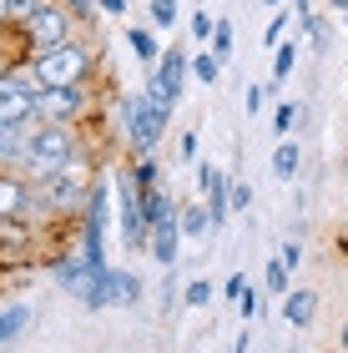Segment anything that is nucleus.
<instances>
[{
    "mask_svg": "<svg viewBox=\"0 0 348 353\" xmlns=\"http://www.w3.org/2000/svg\"><path fill=\"white\" fill-rule=\"evenodd\" d=\"M71 162H76V137H71V126L36 121V132H30L25 152H21V167L36 176V182H51V176H61Z\"/></svg>",
    "mask_w": 348,
    "mask_h": 353,
    "instance_id": "1",
    "label": "nucleus"
},
{
    "mask_svg": "<svg viewBox=\"0 0 348 353\" xmlns=\"http://www.w3.org/2000/svg\"><path fill=\"white\" fill-rule=\"evenodd\" d=\"M30 76H36V86H81L91 76V51L86 46H51V51H41L30 61Z\"/></svg>",
    "mask_w": 348,
    "mask_h": 353,
    "instance_id": "2",
    "label": "nucleus"
},
{
    "mask_svg": "<svg viewBox=\"0 0 348 353\" xmlns=\"http://www.w3.org/2000/svg\"><path fill=\"white\" fill-rule=\"evenodd\" d=\"M167 117H172V111H167V106H156L147 91L132 96V101L121 106L126 141H132V152H136V157H152V152H156V141H162V132H167Z\"/></svg>",
    "mask_w": 348,
    "mask_h": 353,
    "instance_id": "3",
    "label": "nucleus"
},
{
    "mask_svg": "<svg viewBox=\"0 0 348 353\" xmlns=\"http://www.w3.org/2000/svg\"><path fill=\"white\" fill-rule=\"evenodd\" d=\"M187 71H192V56L182 51L177 41H172V51H162V61L152 66V76H147V96L156 106H177L182 101V86H187Z\"/></svg>",
    "mask_w": 348,
    "mask_h": 353,
    "instance_id": "4",
    "label": "nucleus"
},
{
    "mask_svg": "<svg viewBox=\"0 0 348 353\" xmlns=\"http://www.w3.org/2000/svg\"><path fill=\"white\" fill-rule=\"evenodd\" d=\"M71 26H76V15L66 6H56V0H45V6L21 26V36L30 41V51L41 56V51H51V46H66L71 41Z\"/></svg>",
    "mask_w": 348,
    "mask_h": 353,
    "instance_id": "5",
    "label": "nucleus"
},
{
    "mask_svg": "<svg viewBox=\"0 0 348 353\" xmlns=\"http://www.w3.org/2000/svg\"><path fill=\"white\" fill-rule=\"evenodd\" d=\"M81 106H86L81 86H36V111H30V117L51 121V126H71L81 117Z\"/></svg>",
    "mask_w": 348,
    "mask_h": 353,
    "instance_id": "6",
    "label": "nucleus"
},
{
    "mask_svg": "<svg viewBox=\"0 0 348 353\" xmlns=\"http://www.w3.org/2000/svg\"><path fill=\"white\" fill-rule=\"evenodd\" d=\"M116 197H121V237H126V248L132 252L152 248V222H147V212H141V192L132 182V172L116 182Z\"/></svg>",
    "mask_w": 348,
    "mask_h": 353,
    "instance_id": "7",
    "label": "nucleus"
},
{
    "mask_svg": "<svg viewBox=\"0 0 348 353\" xmlns=\"http://www.w3.org/2000/svg\"><path fill=\"white\" fill-rule=\"evenodd\" d=\"M36 111V76L0 71V121H30Z\"/></svg>",
    "mask_w": 348,
    "mask_h": 353,
    "instance_id": "8",
    "label": "nucleus"
},
{
    "mask_svg": "<svg viewBox=\"0 0 348 353\" xmlns=\"http://www.w3.org/2000/svg\"><path fill=\"white\" fill-rule=\"evenodd\" d=\"M197 187H202V202L212 207V232L227 222V212H232V176L223 172V167H212V162H202L197 167Z\"/></svg>",
    "mask_w": 348,
    "mask_h": 353,
    "instance_id": "9",
    "label": "nucleus"
},
{
    "mask_svg": "<svg viewBox=\"0 0 348 353\" xmlns=\"http://www.w3.org/2000/svg\"><path fill=\"white\" fill-rule=\"evenodd\" d=\"M86 303V308H112V303L121 298V283H116V268H106V272H91V283L76 293Z\"/></svg>",
    "mask_w": 348,
    "mask_h": 353,
    "instance_id": "10",
    "label": "nucleus"
},
{
    "mask_svg": "<svg viewBox=\"0 0 348 353\" xmlns=\"http://www.w3.org/2000/svg\"><path fill=\"white\" fill-rule=\"evenodd\" d=\"M313 313H318V293H313V288H288V293H283V318H288L293 328H308Z\"/></svg>",
    "mask_w": 348,
    "mask_h": 353,
    "instance_id": "11",
    "label": "nucleus"
},
{
    "mask_svg": "<svg viewBox=\"0 0 348 353\" xmlns=\"http://www.w3.org/2000/svg\"><path fill=\"white\" fill-rule=\"evenodd\" d=\"M152 258L162 268H177V252H182V222H162V228H152Z\"/></svg>",
    "mask_w": 348,
    "mask_h": 353,
    "instance_id": "12",
    "label": "nucleus"
},
{
    "mask_svg": "<svg viewBox=\"0 0 348 353\" xmlns=\"http://www.w3.org/2000/svg\"><path fill=\"white\" fill-rule=\"evenodd\" d=\"M30 132H36V117L30 121H0V162H21Z\"/></svg>",
    "mask_w": 348,
    "mask_h": 353,
    "instance_id": "13",
    "label": "nucleus"
},
{
    "mask_svg": "<svg viewBox=\"0 0 348 353\" xmlns=\"http://www.w3.org/2000/svg\"><path fill=\"white\" fill-rule=\"evenodd\" d=\"M141 212H147L152 228H162V222H177V202H172L162 187H147L141 192Z\"/></svg>",
    "mask_w": 348,
    "mask_h": 353,
    "instance_id": "14",
    "label": "nucleus"
},
{
    "mask_svg": "<svg viewBox=\"0 0 348 353\" xmlns=\"http://www.w3.org/2000/svg\"><path fill=\"white\" fill-rule=\"evenodd\" d=\"M126 46H132V56L141 66H156V61H162V46H156V36L147 26H126Z\"/></svg>",
    "mask_w": 348,
    "mask_h": 353,
    "instance_id": "15",
    "label": "nucleus"
},
{
    "mask_svg": "<svg viewBox=\"0 0 348 353\" xmlns=\"http://www.w3.org/2000/svg\"><path fill=\"white\" fill-rule=\"evenodd\" d=\"M177 222H182L187 237H207L212 232V207L207 202H187V207H177Z\"/></svg>",
    "mask_w": 348,
    "mask_h": 353,
    "instance_id": "16",
    "label": "nucleus"
},
{
    "mask_svg": "<svg viewBox=\"0 0 348 353\" xmlns=\"http://www.w3.org/2000/svg\"><path fill=\"white\" fill-rule=\"evenodd\" d=\"M223 66H227V61L217 56V51H197V56H192V76H197L202 86H217V81H223Z\"/></svg>",
    "mask_w": 348,
    "mask_h": 353,
    "instance_id": "17",
    "label": "nucleus"
},
{
    "mask_svg": "<svg viewBox=\"0 0 348 353\" xmlns=\"http://www.w3.org/2000/svg\"><path fill=\"white\" fill-rule=\"evenodd\" d=\"M293 66H298V41H283V46H273V86H283L293 76Z\"/></svg>",
    "mask_w": 348,
    "mask_h": 353,
    "instance_id": "18",
    "label": "nucleus"
},
{
    "mask_svg": "<svg viewBox=\"0 0 348 353\" xmlns=\"http://www.w3.org/2000/svg\"><path fill=\"white\" fill-rule=\"evenodd\" d=\"M147 15H152L156 30H172L177 15H182V0H147Z\"/></svg>",
    "mask_w": 348,
    "mask_h": 353,
    "instance_id": "19",
    "label": "nucleus"
},
{
    "mask_svg": "<svg viewBox=\"0 0 348 353\" xmlns=\"http://www.w3.org/2000/svg\"><path fill=\"white\" fill-rule=\"evenodd\" d=\"M298 162H303V152H298V147H293V141H288V137H283V141H278V152H273V172L283 176V182H288V176L298 172Z\"/></svg>",
    "mask_w": 348,
    "mask_h": 353,
    "instance_id": "20",
    "label": "nucleus"
},
{
    "mask_svg": "<svg viewBox=\"0 0 348 353\" xmlns=\"http://www.w3.org/2000/svg\"><path fill=\"white\" fill-rule=\"evenodd\" d=\"M25 202H30V187L10 182V176H0V212H21Z\"/></svg>",
    "mask_w": 348,
    "mask_h": 353,
    "instance_id": "21",
    "label": "nucleus"
},
{
    "mask_svg": "<svg viewBox=\"0 0 348 353\" xmlns=\"http://www.w3.org/2000/svg\"><path fill=\"white\" fill-rule=\"evenodd\" d=\"M288 26H298V15H293V6H283V10L273 15V21H267L263 41H267V46H283V41H288Z\"/></svg>",
    "mask_w": 348,
    "mask_h": 353,
    "instance_id": "22",
    "label": "nucleus"
},
{
    "mask_svg": "<svg viewBox=\"0 0 348 353\" xmlns=\"http://www.w3.org/2000/svg\"><path fill=\"white\" fill-rule=\"evenodd\" d=\"M288 263H283V258H273V263H267L263 268V288H267V293H288Z\"/></svg>",
    "mask_w": 348,
    "mask_h": 353,
    "instance_id": "23",
    "label": "nucleus"
},
{
    "mask_svg": "<svg viewBox=\"0 0 348 353\" xmlns=\"http://www.w3.org/2000/svg\"><path fill=\"white\" fill-rule=\"evenodd\" d=\"M132 182H136V192H147V187H156V182H162V167H156L152 157H136V167H132Z\"/></svg>",
    "mask_w": 348,
    "mask_h": 353,
    "instance_id": "24",
    "label": "nucleus"
},
{
    "mask_svg": "<svg viewBox=\"0 0 348 353\" xmlns=\"http://www.w3.org/2000/svg\"><path fill=\"white\" fill-rule=\"evenodd\" d=\"M263 298H267V288L247 283V288H243V298H237V313H243V318H258V313H263Z\"/></svg>",
    "mask_w": 348,
    "mask_h": 353,
    "instance_id": "25",
    "label": "nucleus"
},
{
    "mask_svg": "<svg viewBox=\"0 0 348 353\" xmlns=\"http://www.w3.org/2000/svg\"><path fill=\"white\" fill-rule=\"evenodd\" d=\"M25 328V308H0V343H10Z\"/></svg>",
    "mask_w": 348,
    "mask_h": 353,
    "instance_id": "26",
    "label": "nucleus"
},
{
    "mask_svg": "<svg viewBox=\"0 0 348 353\" xmlns=\"http://www.w3.org/2000/svg\"><path fill=\"white\" fill-rule=\"evenodd\" d=\"M182 303H187V308H207V303H212V283H207V278L187 283V293H182Z\"/></svg>",
    "mask_w": 348,
    "mask_h": 353,
    "instance_id": "27",
    "label": "nucleus"
},
{
    "mask_svg": "<svg viewBox=\"0 0 348 353\" xmlns=\"http://www.w3.org/2000/svg\"><path fill=\"white\" fill-rule=\"evenodd\" d=\"M293 121H298V101H278V111H273V132H278V137H288V132H293Z\"/></svg>",
    "mask_w": 348,
    "mask_h": 353,
    "instance_id": "28",
    "label": "nucleus"
},
{
    "mask_svg": "<svg viewBox=\"0 0 348 353\" xmlns=\"http://www.w3.org/2000/svg\"><path fill=\"white\" fill-rule=\"evenodd\" d=\"M212 51L223 56V61L232 56V21H217V30H212Z\"/></svg>",
    "mask_w": 348,
    "mask_h": 353,
    "instance_id": "29",
    "label": "nucleus"
},
{
    "mask_svg": "<svg viewBox=\"0 0 348 353\" xmlns=\"http://www.w3.org/2000/svg\"><path fill=\"white\" fill-rule=\"evenodd\" d=\"M41 6H45V0H10V26H25Z\"/></svg>",
    "mask_w": 348,
    "mask_h": 353,
    "instance_id": "30",
    "label": "nucleus"
},
{
    "mask_svg": "<svg viewBox=\"0 0 348 353\" xmlns=\"http://www.w3.org/2000/svg\"><path fill=\"white\" fill-rule=\"evenodd\" d=\"M187 30H192L197 41H212V30H217V21H212L207 10H197V15H192V26H187Z\"/></svg>",
    "mask_w": 348,
    "mask_h": 353,
    "instance_id": "31",
    "label": "nucleus"
},
{
    "mask_svg": "<svg viewBox=\"0 0 348 353\" xmlns=\"http://www.w3.org/2000/svg\"><path fill=\"white\" fill-rule=\"evenodd\" d=\"M243 101H247V111H252V117H258V111H263V101H267V86L247 81V96H243Z\"/></svg>",
    "mask_w": 348,
    "mask_h": 353,
    "instance_id": "32",
    "label": "nucleus"
},
{
    "mask_svg": "<svg viewBox=\"0 0 348 353\" xmlns=\"http://www.w3.org/2000/svg\"><path fill=\"white\" fill-rule=\"evenodd\" d=\"M252 207V187L247 182H232V212H247Z\"/></svg>",
    "mask_w": 348,
    "mask_h": 353,
    "instance_id": "33",
    "label": "nucleus"
},
{
    "mask_svg": "<svg viewBox=\"0 0 348 353\" xmlns=\"http://www.w3.org/2000/svg\"><path fill=\"white\" fill-rule=\"evenodd\" d=\"M177 157H182V162H192V157H197V132H182L177 137Z\"/></svg>",
    "mask_w": 348,
    "mask_h": 353,
    "instance_id": "34",
    "label": "nucleus"
},
{
    "mask_svg": "<svg viewBox=\"0 0 348 353\" xmlns=\"http://www.w3.org/2000/svg\"><path fill=\"white\" fill-rule=\"evenodd\" d=\"M243 288H247V272H232L227 288H223V298H227V303H237V298H243Z\"/></svg>",
    "mask_w": 348,
    "mask_h": 353,
    "instance_id": "35",
    "label": "nucleus"
},
{
    "mask_svg": "<svg viewBox=\"0 0 348 353\" xmlns=\"http://www.w3.org/2000/svg\"><path fill=\"white\" fill-rule=\"evenodd\" d=\"M278 258H283V263H288V268H298V263H303V248H298V243H293V237H288V243H283V252H278Z\"/></svg>",
    "mask_w": 348,
    "mask_h": 353,
    "instance_id": "36",
    "label": "nucleus"
},
{
    "mask_svg": "<svg viewBox=\"0 0 348 353\" xmlns=\"http://www.w3.org/2000/svg\"><path fill=\"white\" fill-rule=\"evenodd\" d=\"M288 6H293V15H298V26H303L308 15H313V6H308V0H288ZM298 26H293V30H298Z\"/></svg>",
    "mask_w": 348,
    "mask_h": 353,
    "instance_id": "37",
    "label": "nucleus"
},
{
    "mask_svg": "<svg viewBox=\"0 0 348 353\" xmlns=\"http://www.w3.org/2000/svg\"><path fill=\"white\" fill-rule=\"evenodd\" d=\"M96 6H101L106 15H126V0H96Z\"/></svg>",
    "mask_w": 348,
    "mask_h": 353,
    "instance_id": "38",
    "label": "nucleus"
},
{
    "mask_svg": "<svg viewBox=\"0 0 348 353\" xmlns=\"http://www.w3.org/2000/svg\"><path fill=\"white\" fill-rule=\"evenodd\" d=\"M0 26H10V0H0Z\"/></svg>",
    "mask_w": 348,
    "mask_h": 353,
    "instance_id": "39",
    "label": "nucleus"
},
{
    "mask_svg": "<svg viewBox=\"0 0 348 353\" xmlns=\"http://www.w3.org/2000/svg\"><path fill=\"white\" fill-rule=\"evenodd\" d=\"M328 10H338V15H343V10H348V0H328Z\"/></svg>",
    "mask_w": 348,
    "mask_h": 353,
    "instance_id": "40",
    "label": "nucleus"
},
{
    "mask_svg": "<svg viewBox=\"0 0 348 353\" xmlns=\"http://www.w3.org/2000/svg\"><path fill=\"white\" fill-rule=\"evenodd\" d=\"M263 6H288V0H263Z\"/></svg>",
    "mask_w": 348,
    "mask_h": 353,
    "instance_id": "41",
    "label": "nucleus"
},
{
    "mask_svg": "<svg viewBox=\"0 0 348 353\" xmlns=\"http://www.w3.org/2000/svg\"><path fill=\"white\" fill-rule=\"evenodd\" d=\"M343 348H348V328H343Z\"/></svg>",
    "mask_w": 348,
    "mask_h": 353,
    "instance_id": "42",
    "label": "nucleus"
},
{
    "mask_svg": "<svg viewBox=\"0 0 348 353\" xmlns=\"http://www.w3.org/2000/svg\"><path fill=\"white\" fill-rule=\"evenodd\" d=\"M343 30H348V10H343Z\"/></svg>",
    "mask_w": 348,
    "mask_h": 353,
    "instance_id": "43",
    "label": "nucleus"
}]
</instances>
